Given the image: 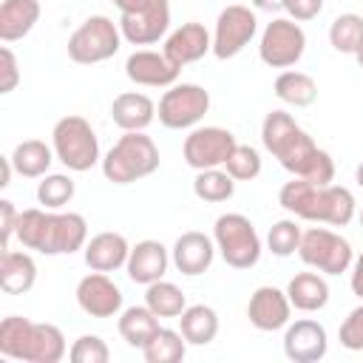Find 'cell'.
Instances as JSON below:
<instances>
[{
    "instance_id": "13",
    "label": "cell",
    "mask_w": 363,
    "mask_h": 363,
    "mask_svg": "<svg viewBox=\"0 0 363 363\" xmlns=\"http://www.w3.org/2000/svg\"><path fill=\"white\" fill-rule=\"evenodd\" d=\"M258 31V20L255 11H250L247 6H227L221 9L218 20H216V31H213V54L218 60H230L235 54L244 51V45L255 37Z\"/></svg>"
},
{
    "instance_id": "30",
    "label": "cell",
    "mask_w": 363,
    "mask_h": 363,
    "mask_svg": "<svg viewBox=\"0 0 363 363\" xmlns=\"http://www.w3.org/2000/svg\"><path fill=\"white\" fill-rule=\"evenodd\" d=\"M275 96L292 108H309L318 99V82L303 71H281L275 77Z\"/></svg>"
},
{
    "instance_id": "25",
    "label": "cell",
    "mask_w": 363,
    "mask_h": 363,
    "mask_svg": "<svg viewBox=\"0 0 363 363\" xmlns=\"http://www.w3.org/2000/svg\"><path fill=\"white\" fill-rule=\"evenodd\" d=\"M40 20V0H3L0 3V40H23Z\"/></svg>"
},
{
    "instance_id": "21",
    "label": "cell",
    "mask_w": 363,
    "mask_h": 363,
    "mask_svg": "<svg viewBox=\"0 0 363 363\" xmlns=\"http://www.w3.org/2000/svg\"><path fill=\"white\" fill-rule=\"evenodd\" d=\"M82 255H85V264L88 269H96V272H113L119 267L128 264V255H130V244L122 233H96L85 241L82 247Z\"/></svg>"
},
{
    "instance_id": "37",
    "label": "cell",
    "mask_w": 363,
    "mask_h": 363,
    "mask_svg": "<svg viewBox=\"0 0 363 363\" xmlns=\"http://www.w3.org/2000/svg\"><path fill=\"white\" fill-rule=\"evenodd\" d=\"M224 170L235 182H252L261 173V153L255 147H250V145H235V150L224 162Z\"/></svg>"
},
{
    "instance_id": "33",
    "label": "cell",
    "mask_w": 363,
    "mask_h": 363,
    "mask_svg": "<svg viewBox=\"0 0 363 363\" xmlns=\"http://www.w3.org/2000/svg\"><path fill=\"white\" fill-rule=\"evenodd\" d=\"M184 352H187L184 335L176 332V329H164V326H162V329L150 337V343L142 349V354H145L147 363H179V360L184 357Z\"/></svg>"
},
{
    "instance_id": "27",
    "label": "cell",
    "mask_w": 363,
    "mask_h": 363,
    "mask_svg": "<svg viewBox=\"0 0 363 363\" xmlns=\"http://www.w3.org/2000/svg\"><path fill=\"white\" fill-rule=\"evenodd\" d=\"M162 326H159V315L145 303V306H128V309H122V315H119V335H122V340L128 343V346H133V349H145L147 343H150V337L159 332Z\"/></svg>"
},
{
    "instance_id": "10",
    "label": "cell",
    "mask_w": 363,
    "mask_h": 363,
    "mask_svg": "<svg viewBox=\"0 0 363 363\" xmlns=\"http://www.w3.org/2000/svg\"><path fill=\"white\" fill-rule=\"evenodd\" d=\"M207 111H210V94L196 82H182V85H170L162 94L156 116L164 128L184 130L199 125Z\"/></svg>"
},
{
    "instance_id": "3",
    "label": "cell",
    "mask_w": 363,
    "mask_h": 363,
    "mask_svg": "<svg viewBox=\"0 0 363 363\" xmlns=\"http://www.w3.org/2000/svg\"><path fill=\"white\" fill-rule=\"evenodd\" d=\"M278 204L303 221H318L332 227H346L354 218L352 190L340 184H312L298 176H292V182L281 187Z\"/></svg>"
},
{
    "instance_id": "24",
    "label": "cell",
    "mask_w": 363,
    "mask_h": 363,
    "mask_svg": "<svg viewBox=\"0 0 363 363\" xmlns=\"http://www.w3.org/2000/svg\"><path fill=\"white\" fill-rule=\"evenodd\" d=\"M37 281V264L28 252L3 250L0 255V289L6 295H23Z\"/></svg>"
},
{
    "instance_id": "35",
    "label": "cell",
    "mask_w": 363,
    "mask_h": 363,
    "mask_svg": "<svg viewBox=\"0 0 363 363\" xmlns=\"http://www.w3.org/2000/svg\"><path fill=\"white\" fill-rule=\"evenodd\" d=\"M74 179L65 173H48L43 176V182L37 184V201L48 210H60L74 199Z\"/></svg>"
},
{
    "instance_id": "4",
    "label": "cell",
    "mask_w": 363,
    "mask_h": 363,
    "mask_svg": "<svg viewBox=\"0 0 363 363\" xmlns=\"http://www.w3.org/2000/svg\"><path fill=\"white\" fill-rule=\"evenodd\" d=\"M65 335L54 323H34L20 315L0 320V354L26 363H60L65 357Z\"/></svg>"
},
{
    "instance_id": "45",
    "label": "cell",
    "mask_w": 363,
    "mask_h": 363,
    "mask_svg": "<svg viewBox=\"0 0 363 363\" xmlns=\"http://www.w3.org/2000/svg\"><path fill=\"white\" fill-rule=\"evenodd\" d=\"M250 3L261 11H281L284 9V0H250Z\"/></svg>"
},
{
    "instance_id": "41",
    "label": "cell",
    "mask_w": 363,
    "mask_h": 363,
    "mask_svg": "<svg viewBox=\"0 0 363 363\" xmlns=\"http://www.w3.org/2000/svg\"><path fill=\"white\" fill-rule=\"evenodd\" d=\"M284 11L289 14V20L306 23L323 11V0H284Z\"/></svg>"
},
{
    "instance_id": "1",
    "label": "cell",
    "mask_w": 363,
    "mask_h": 363,
    "mask_svg": "<svg viewBox=\"0 0 363 363\" xmlns=\"http://www.w3.org/2000/svg\"><path fill=\"white\" fill-rule=\"evenodd\" d=\"M261 142L292 176L306 179L312 184H332L335 179L332 156L312 142V136L292 119V113L269 111L261 125Z\"/></svg>"
},
{
    "instance_id": "46",
    "label": "cell",
    "mask_w": 363,
    "mask_h": 363,
    "mask_svg": "<svg viewBox=\"0 0 363 363\" xmlns=\"http://www.w3.org/2000/svg\"><path fill=\"white\" fill-rule=\"evenodd\" d=\"M11 170H14V164H11V156H3V179H0V187H9L11 182Z\"/></svg>"
},
{
    "instance_id": "11",
    "label": "cell",
    "mask_w": 363,
    "mask_h": 363,
    "mask_svg": "<svg viewBox=\"0 0 363 363\" xmlns=\"http://www.w3.org/2000/svg\"><path fill=\"white\" fill-rule=\"evenodd\" d=\"M306 51V34L303 28L289 17H275L267 23L258 45V57L269 68H289L295 65Z\"/></svg>"
},
{
    "instance_id": "15",
    "label": "cell",
    "mask_w": 363,
    "mask_h": 363,
    "mask_svg": "<svg viewBox=\"0 0 363 363\" xmlns=\"http://www.w3.org/2000/svg\"><path fill=\"white\" fill-rule=\"evenodd\" d=\"M77 303L91 318H113L122 312V289L108 278V272L91 269L77 284Z\"/></svg>"
},
{
    "instance_id": "47",
    "label": "cell",
    "mask_w": 363,
    "mask_h": 363,
    "mask_svg": "<svg viewBox=\"0 0 363 363\" xmlns=\"http://www.w3.org/2000/svg\"><path fill=\"white\" fill-rule=\"evenodd\" d=\"M354 179H357V184H360V187H363V162H360V164H357V170H354Z\"/></svg>"
},
{
    "instance_id": "12",
    "label": "cell",
    "mask_w": 363,
    "mask_h": 363,
    "mask_svg": "<svg viewBox=\"0 0 363 363\" xmlns=\"http://www.w3.org/2000/svg\"><path fill=\"white\" fill-rule=\"evenodd\" d=\"M235 136L227 128L218 125H204V128H193L184 136V162L193 170H207V167H224V162L230 159V153L235 150Z\"/></svg>"
},
{
    "instance_id": "48",
    "label": "cell",
    "mask_w": 363,
    "mask_h": 363,
    "mask_svg": "<svg viewBox=\"0 0 363 363\" xmlns=\"http://www.w3.org/2000/svg\"><path fill=\"white\" fill-rule=\"evenodd\" d=\"M354 60H357V65H360V68H363V43H360V48H357V51H354Z\"/></svg>"
},
{
    "instance_id": "7",
    "label": "cell",
    "mask_w": 363,
    "mask_h": 363,
    "mask_svg": "<svg viewBox=\"0 0 363 363\" xmlns=\"http://www.w3.org/2000/svg\"><path fill=\"white\" fill-rule=\"evenodd\" d=\"M213 241L224 264L233 269H250L261 258V238L255 233V224L241 213L218 216L213 227Z\"/></svg>"
},
{
    "instance_id": "8",
    "label": "cell",
    "mask_w": 363,
    "mask_h": 363,
    "mask_svg": "<svg viewBox=\"0 0 363 363\" xmlns=\"http://www.w3.org/2000/svg\"><path fill=\"white\" fill-rule=\"evenodd\" d=\"M122 40L125 37L119 31V23L105 14H94L68 37V57L79 65H96L111 60L119 51Z\"/></svg>"
},
{
    "instance_id": "2",
    "label": "cell",
    "mask_w": 363,
    "mask_h": 363,
    "mask_svg": "<svg viewBox=\"0 0 363 363\" xmlns=\"http://www.w3.org/2000/svg\"><path fill=\"white\" fill-rule=\"evenodd\" d=\"M20 244L26 250H37L43 255H71L85 247L88 241V224L79 213H57V210H40L28 207L17 218Z\"/></svg>"
},
{
    "instance_id": "22",
    "label": "cell",
    "mask_w": 363,
    "mask_h": 363,
    "mask_svg": "<svg viewBox=\"0 0 363 363\" xmlns=\"http://www.w3.org/2000/svg\"><path fill=\"white\" fill-rule=\"evenodd\" d=\"M167 250L162 241H153V238H145L139 241L136 247H130V255H128V278L133 284H153V281H162L164 272H167Z\"/></svg>"
},
{
    "instance_id": "34",
    "label": "cell",
    "mask_w": 363,
    "mask_h": 363,
    "mask_svg": "<svg viewBox=\"0 0 363 363\" xmlns=\"http://www.w3.org/2000/svg\"><path fill=\"white\" fill-rule=\"evenodd\" d=\"M329 43L340 54H354L363 43V17L354 11L337 14L329 26Z\"/></svg>"
},
{
    "instance_id": "23",
    "label": "cell",
    "mask_w": 363,
    "mask_h": 363,
    "mask_svg": "<svg viewBox=\"0 0 363 363\" xmlns=\"http://www.w3.org/2000/svg\"><path fill=\"white\" fill-rule=\"evenodd\" d=\"M111 119L122 130H145L156 119V105L147 94L125 91L111 102Z\"/></svg>"
},
{
    "instance_id": "19",
    "label": "cell",
    "mask_w": 363,
    "mask_h": 363,
    "mask_svg": "<svg viewBox=\"0 0 363 363\" xmlns=\"http://www.w3.org/2000/svg\"><path fill=\"white\" fill-rule=\"evenodd\" d=\"M162 51L176 68H184V65L201 60L207 51H213V37L201 23H182L176 31L167 34Z\"/></svg>"
},
{
    "instance_id": "29",
    "label": "cell",
    "mask_w": 363,
    "mask_h": 363,
    "mask_svg": "<svg viewBox=\"0 0 363 363\" xmlns=\"http://www.w3.org/2000/svg\"><path fill=\"white\" fill-rule=\"evenodd\" d=\"M51 162H54V147H48V145L40 142V139H26V142H20V145L11 150V164H14V170H17L20 176H26V179H40V176H45L48 167H51Z\"/></svg>"
},
{
    "instance_id": "40",
    "label": "cell",
    "mask_w": 363,
    "mask_h": 363,
    "mask_svg": "<svg viewBox=\"0 0 363 363\" xmlns=\"http://www.w3.org/2000/svg\"><path fill=\"white\" fill-rule=\"evenodd\" d=\"M20 82V68H17V57L9 45L0 48V94H11Z\"/></svg>"
},
{
    "instance_id": "44",
    "label": "cell",
    "mask_w": 363,
    "mask_h": 363,
    "mask_svg": "<svg viewBox=\"0 0 363 363\" xmlns=\"http://www.w3.org/2000/svg\"><path fill=\"white\" fill-rule=\"evenodd\" d=\"M116 9H119V14H128V11H139L142 6H147V0H111Z\"/></svg>"
},
{
    "instance_id": "17",
    "label": "cell",
    "mask_w": 363,
    "mask_h": 363,
    "mask_svg": "<svg viewBox=\"0 0 363 363\" xmlns=\"http://www.w3.org/2000/svg\"><path fill=\"white\" fill-rule=\"evenodd\" d=\"M125 74L133 85H145V88H170L179 79V68L164 57V51H133L125 60Z\"/></svg>"
},
{
    "instance_id": "43",
    "label": "cell",
    "mask_w": 363,
    "mask_h": 363,
    "mask_svg": "<svg viewBox=\"0 0 363 363\" xmlns=\"http://www.w3.org/2000/svg\"><path fill=\"white\" fill-rule=\"evenodd\" d=\"M349 284H352V292L363 301V252L352 261V281Z\"/></svg>"
},
{
    "instance_id": "39",
    "label": "cell",
    "mask_w": 363,
    "mask_h": 363,
    "mask_svg": "<svg viewBox=\"0 0 363 363\" xmlns=\"http://www.w3.org/2000/svg\"><path fill=\"white\" fill-rule=\"evenodd\" d=\"M337 337H340V346L349 349V352H363V303L354 306L346 320L340 323L337 329Z\"/></svg>"
},
{
    "instance_id": "28",
    "label": "cell",
    "mask_w": 363,
    "mask_h": 363,
    "mask_svg": "<svg viewBox=\"0 0 363 363\" xmlns=\"http://www.w3.org/2000/svg\"><path fill=\"white\" fill-rule=\"evenodd\" d=\"M179 332L190 346H207L218 335V315L213 306L193 303L179 315Z\"/></svg>"
},
{
    "instance_id": "9",
    "label": "cell",
    "mask_w": 363,
    "mask_h": 363,
    "mask_svg": "<svg viewBox=\"0 0 363 363\" xmlns=\"http://www.w3.org/2000/svg\"><path fill=\"white\" fill-rule=\"evenodd\" d=\"M298 255L306 267L323 272V275H340L352 267L354 255H352V244L326 230V227H309L303 235H301V247H298Z\"/></svg>"
},
{
    "instance_id": "42",
    "label": "cell",
    "mask_w": 363,
    "mask_h": 363,
    "mask_svg": "<svg viewBox=\"0 0 363 363\" xmlns=\"http://www.w3.org/2000/svg\"><path fill=\"white\" fill-rule=\"evenodd\" d=\"M17 218H20V213L14 210V204H11L9 199H3V201H0V233H3V250H11L9 244H11L14 233H17Z\"/></svg>"
},
{
    "instance_id": "6",
    "label": "cell",
    "mask_w": 363,
    "mask_h": 363,
    "mask_svg": "<svg viewBox=\"0 0 363 363\" xmlns=\"http://www.w3.org/2000/svg\"><path fill=\"white\" fill-rule=\"evenodd\" d=\"M54 156L74 173H85L99 162V139L85 116L68 113L51 130Z\"/></svg>"
},
{
    "instance_id": "38",
    "label": "cell",
    "mask_w": 363,
    "mask_h": 363,
    "mask_svg": "<svg viewBox=\"0 0 363 363\" xmlns=\"http://www.w3.org/2000/svg\"><path fill=\"white\" fill-rule=\"evenodd\" d=\"M68 360L71 363H108L111 360V349L99 335H82V337H77L71 343Z\"/></svg>"
},
{
    "instance_id": "14",
    "label": "cell",
    "mask_w": 363,
    "mask_h": 363,
    "mask_svg": "<svg viewBox=\"0 0 363 363\" xmlns=\"http://www.w3.org/2000/svg\"><path fill=\"white\" fill-rule=\"evenodd\" d=\"M170 28V3L167 0H147L139 11L119 14V31L130 45H150L159 43Z\"/></svg>"
},
{
    "instance_id": "31",
    "label": "cell",
    "mask_w": 363,
    "mask_h": 363,
    "mask_svg": "<svg viewBox=\"0 0 363 363\" xmlns=\"http://www.w3.org/2000/svg\"><path fill=\"white\" fill-rule=\"evenodd\" d=\"M193 193H196V199H201V201L218 204V201L233 199V193H235V179H233L227 170H221V167L196 170Z\"/></svg>"
},
{
    "instance_id": "20",
    "label": "cell",
    "mask_w": 363,
    "mask_h": 363,
    "mask_svg": "<svg viewBox=\"0 0 363 363\" xmlns=\"http://www.w3.org/2000/svg\"><path fill=\"white\" fill-rule=\"evenodd\" d=\"M170 252H173L170 258H173L176 269L182 275H190L193 278V275H201V272L210 269L213 255H216V241L207 238L199 230H187V233H182L176 238V244H173Z\"/></svg>"
},
{
    "instance_id": "49",
    "label": "cell",
    "mask_w": 363,
    "mask_h": 363,
    "mask_svg": "<svg viewBox=\"0 0 363 363\" xmlns=\"http://www.w3.org/2000/svg\"><path fill=\"white\" fill-rule=\"evenodd\" d=\"M360 227H363V207H360Z\"/></svg>"
},
{
    "instance_id": "5",
    "label": "cell",
    "mask_w": 363,
    "mask_h": 363,
    "mask_svg": "<svg viewBox=\"0 0 363 363\" xmlns=\"http://www.w3.org/2000/svg\"><path fill=\"white\" fill-rule=\"evenodd\" d=\"M159 170V147L145 130H125L102 159V173L113 184H130Z\"/></svg>"
},
{
    "instance_id": "26",
    "label": "cell",
    "mask_w": 363,
    "mask_h": 363,
    "mask_svg": "<svg viewBox=\"0 0 363 363\" xmlns=\"http://www.w3.org/2000/svg\"><path fill=\"white\" fill-rule=\"evenodd\" d=\"M289 303L301 312H318L329 303V284L320 272H298L286 284Z\"/></svg>"
},
{
    "instance_id": "32",
    "label": "cell",
    "mask_w": 363,
    "mask_h": 363,
    "mask_svg": "<svg viewBox=\"0 0 363 363\" xmlns=\"http://www.w3.org/2000/svg\"><path fill=\"white\" fill-rule=\"evenodd\" d=\"M145 303H147L159 318H179V315L187 309L184 292H182L176 284H170V281H153V284H147Z\"/></svg>"
},
{
    "instance_id": "36",
    "label": "cell",
    "mask_w": 363,
    "mask_h": 363,
    "mask_svg": "<svg viewBox=\"0 0 363 363\" xmlns=\"http://www.w3.org/2000/svg\"><path fill=\"white\" fill-rule=\"evenodd\" d=\"M301 235H303V233H301L298 221H292V218H281V221H275V224L269 227V233H267V247H269L272 255L286 258V255L298 252V247H301Z\"/></svg>"
},
{
    "instance_id": "18",
    "label": "cell",
    "mask_w": 363,
    "mask_h": 363,
    "mask_svg": "<svg viewBox=\"0 0 363 363\" xmlns=\"http://www.w3.org/2000/svg\"><path fill=\"white\" fill-rule=\"evenodd\" d=\"M289 312H292L289 295L281 292L278 286H258L247 303V318L258 332L284 329L289 323Z\"/></svg>"
},
{
    "instance_id": "16",
    "label": "cell",
    "mask_w": 363,
    "mask_h": 363,
    "mask_svg": "<svg viewBox=\"0 0 363 363\" xmlns=\"http://www.w3.org/2000/svg\"><path fill=\"white\" fill-rule=\"evenodd\" d=\"M326 349H329V337H326V329L318 320L303 318V320L286 323L284 354L292 363H318V360L326 357Z\"/></svg>"
}]
</instances>
